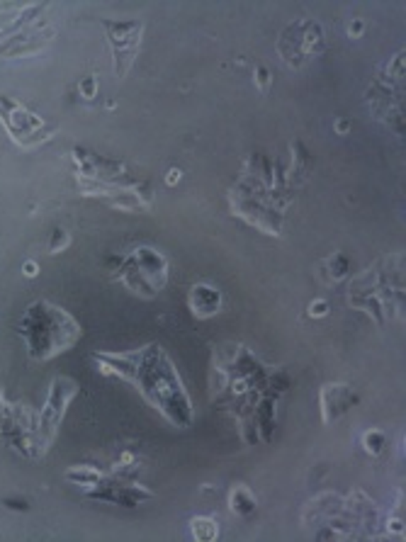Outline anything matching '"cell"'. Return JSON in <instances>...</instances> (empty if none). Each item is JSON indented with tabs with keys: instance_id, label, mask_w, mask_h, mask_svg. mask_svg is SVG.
I'll return each mask as SVG.
<instances>
[{
	"instance_id": "obj_2",
	"label": "cell",
	"mask_w": 406,
	"mask_h": 542,
	"mask_svg": "<svg viewBox=\"0 0 406 542\" xmlns=\"http://www.w3.org/2000/svg\"><path fill=\"white\" fill-rule=\"evenodd\" d=\"M17 335L25 340L27 355L34 363H46L78 343L83 326L63 306L49 299H37L17 321Z\"/></svg>"
},
{
	"instance_id": "obj_9",
	"label": "cell",
	"mask_w": 406,
	"mask_h": 542,
	"mask_svg": "<svg viewBox=\"0 0 406 542\" xmlns=\"http://www.w3.org/2000/svg\"><path fill=\"white\" fill-rule=\"evenodd\" d=\"M319 402H321V418L328 426V423H333L336 418L343 416L358 402V397L348 385H323Z\"/></svg>"
},
{
	"instance_id": "obj_13",
	"label": "cell",
	"mask_w": 406,
	"mask_h": 542,
	"mask_svg": "<svg viewBox=\"0 0 406 542\" xmlns=\"http://www.w3.org/2000/svg\"><path fill=\"white\" fill-rule=\"evenodd\" d=\"M190 530H192V538L199 540V542H212L219 538V523L214 521L212 516H197L190 521Z\"/></svg>"
},
{
	"instance_id": "obj_15",
	"label": "cell",
	"mask_w": 406,
	"mask_h": 542,
	"mask_svg": "<svg viewBox=\"0 0 406 542\" xmlns=\"http://www.w3.org/2000/svg\"><path fill=\"white\" fill-rule=\"evenodd\" d=\"M71 246V234L66 229H54L51 231V239H49V253L56 256V253H63Z\"/></svg>"
},
{
	"instance_id": "obj_20",
	"label": "cell",
	"mask_w": 406,
	"mask_h": 542,
	"mask_svg": "<svg viewBox=\"0 0 406 542\" xmlns=\"http://www.w3.org/2000/svg\"><path fill=\"white\" fill-rule=\"evenodd\" d=\"M22 273H25V278H34V275L39 273V265L34 261H27L25 265H22Z\"/></svg>"
},
{
	"instance_id": "obj_8",
	"label": "cell",
	"mask_w": 406,
	"mask_h": 542,
	"mask_svg": "<svg viewBox=\"0 0 406 542\" xmlns=\"http://www.w3.org/2000/svg\"><path fill=\"white\" fill-rule=\"evenodd\" d=\"M90 499L98 501H110V504L125 506V509H134V506L144 504V501L154 499V491H149L141 484H127V481H115L105 476L98 486H93L90 491H85Z\"/></svg>"
},
{
	"instance_id": "obj_23",
	"label": "cell",
	"mask_w": 406,
	"mask_h": 542,
	"mask_svg": "<svg viewBox=\"0 0 406 542\" xmlns=\"http://www.w3.org/2000/svg\"><path fill=\"white\" fill-rule=\"evenodd\" d=\"M348 129H350V125H348L345 120H338V122H336V132H338V134H345Z\"/></svg>"
},
{
	"instance_id": "obj_3",
	"label": "cell",
	"mask_w": 406,
	"mask_h": 542,
	"mask_svg": "<svg viewBox=\"0 0 406 542\" xmlns=\"http://www.w3.org/2000/svg\"><path fill=\"white\" fill-rule=\"evenodd\" d=\"M80 385L78 380L68 375H56L49 385V394H46V402L39 409V414L34 416V455L44 457L49 452V447L54 445L58 428H61L63 418H66V411L71 402L78 397Z\"/></svg>"
},
{
	"instance_id": "obj_11",
	"label": "cell",
	"mask_w": 406,
	"mask_h": 542,
	"mask_svg": "<svg viewBox=\"0 0 406 542\" xmlns=\"http://www.w3.org/2000/svg\"><path fill=\"white\" fill-rule=\"evenodd\" d=\"M63 479H66L68 484L83 489V491H90L93 486H98L100 481L105 479V474L100 472V469L90 467V464H73V467H68L66 472H63Z\"/></svg>"
},
{
	"instance_id": "obj_7",
	"label": "cell",
	"mask_w": 406,
	"mask_h": 542,
	"mask_svg": "<svg viewBox=\"0 0 406 542\" xmlns=\"http://www.w3.org/2000/svg\"><path fill=\"white\" fill-rule=\"evenodd\" d=\"M100 25L105 29V39H108V46L113 51L115 75L117 78H127L134 66V58L139 54L144 25L129 20H100Z\"/></svg>"
},
{
	"instance_id": "obj_5",
	"label": "cell",
	"mask_w": 406,
	"mask_h": 542,
	"mask_svg": "<svg viewBox=\"0 0 406 542\" xmlns=\"http://www.w3.org/2000/svg\"><path fill=\"white\" fill-rule=\"evenodd\" d=\"M0 122L20 149H34L58 132L54 125H46L37 112L27 110L22 103L8 95H0Z\"/></svg>"
},
{
	"instance_id": "obj_22",
	"label": "cell",
	"mask_w": 406,
	"mask_h": 542,
	"mask_svg": "<svg viewBox=\"0 0 406 542\" xmlns=\"http://www.w3.org/2000/svg\"><path fill=\"white\" fill-rule=\"evenodd\" d=\"M180 170L178 168H170L166 173V185H175V182H180Z\"/></svg>"
},
{
	"instance_id": "obj_18",
	"label": "cell",
	"mask_w": 406,
	"mask_h": 542,
	"mask_svg": "<svg viewBox=\"0 0 406 542\" xmlns=\"http://www.w3.org/2000/svg\"><path fill=\"white\" fill-rule=\"evenodd\" d=\"M3 504L8 506V509H13V511H27L29 509V504L25 499H5Z\"/></svg>"
},
{
	"instance_id": "obj_6",
	"label": "cell",
	"mask_w": 406,
	"mask_h": 542,
	"mask_svg": "<svg viewBox=\"0 0 406 542\" xmlns=\"http://www.w3.org/2000/svg\"><path fill=\"white\" fill-rule=\"evenodd\" d=\"M326 49V37H323L321 25L311 20H299L294 25L285 27V32L280 34L278 51L282 61L292 68L304 66L314 56H319Z\"/></svg>"
},
{
	"instance_id": "obj_1",
	"label": "cell",
	"mask_w": 406,
	"mask_h": 542,
	"mask_svg": "<svg viewBox=\"0 0 406 542\" xmlns=\"http://www.w3.org/2000/svg\"><path fill=\"white\" fill-rule=\"evenodd\" d=\"M100 372L127 380L139 390L154 409L178 428L192 423V402L185 392L178 370L158 343H149L132 353H95Z\"/></svg>"
},
{
	"instance_id": "obj_12",
	"label": "cell",
	"mask_w": 406,
	"mask_h": 542,
	"mask_svg": "<svg viewBox=\"0 0 406 542\" xmlns=\"http://www.w3.org/2000/svg\"><path fill=\"white\" fill-rule=\"evenodd\" d=\"M256 494L251 491L246 484H236L229 491V509H231V514H236L241 518H249L256 514Z\"/></svg>"
},
{
	"instance_id": "obj_17",
	"label": "cell",
	"mask_w": 406,
	"mask_h": 542,
	"mask_svg": "<svg viewBox=\"0 0 406 542\" xmlns=\"http://www.w3.org/2000/svg\"><path fill=\"white\" fill-rule=\"evenodd\" d=\"M328 314V302L326 299H314V302L309 304V316H314V319H321V316Z\"/></svg>"
},
{
	"instance_id": "obj_14",
	"label": "cell",
	"mask_w": 406,
	"mask_h": 542,
	"mask_svg": "<svg viewBox=\"0 0 406 542\" xmlns=\"http://www.w3.org/2000/svg\"><path fill=\"white\" fill-rule=\"evenodd\" d=\"M363 447L370 455H382L387 447V435L378 431V428H370L368 433H363Z\"/></svg>"
},
{
	"instance_id": "obj_21",
	"label": "cell",
	"mask_w": 406,
	"mask_h": 542,
	"mask_svg": "<svg viewBox=\"0 0 406 542\" xmlns=\"http://www.w3.org/2000/svg\"><path fill=\"white\" fill-rule=\"evenodd\" d=\"M363 29H365V22L363 20H353V25L348 27V32H350V37H360Z\"/></svg>"
},
{
	"instance_id": "obj_10",
	"label": "cell",
	"mask_w": 406,
	"mask_h": 542,
	"mask_svg": "<svg viewBox=\"0 0 406 542\" xmlns=\"http://www.w3.org/2000/svg\"><path fill=\"white\" fill-rule=\"evenodd\" d=\"M224 297H222L219 287L209 285V282H195L187 292V306H190L195 319H212L214 314H219Z\"/></svg>"
},
{
	"instance_id": "obj_16",
	"label": "cell",
	"mask_w": 406,
	"mask_h": 542,
	"mask_svg": "<svg viewBox=\"0 0 406 542\" xmlns=\"http://www.w3.org/2000/svg\"><path fill=\"white\" fill-rule=\"evenodd\" d=\"M78 90H80V95H83L85 100L95 98V93H98V80L93 78V75H88V78H83V80L78 83Z\"/></svg>"
},
{
	"instance_id": "obj_4",
	"label": "cell",
	"mask_w": 406,
	"mask_h": 542,
	"mask_svg": "<svg viewBox=\"0 0 406 542\" xmlns=\"http://www.w3.org/2000/svg\"><path fill=\"white\" fill-rule=\"evenodd\" d=\"M117 280H122L134 294L156 297L166 287L168 261L151 246H137L127 258L120 261Z\"/></svg>"
},
{
	"instance_id": "obj_19",
	"label": "cell",
	"mask_w": 406,
	"mask_h": 542,
	"mask_svg": "<svg viewBox=\"0 0 406 542\" xmlns=\"http://www.w3.org/2000/svg\"><path fill=\"white\" fill-rule=\"evenodd\" d=\"M268 78H270V75H268V68L258 66V71H256V83H258V88H261V90H266V88H268Z\"/></svg>"
}]
</instances>
